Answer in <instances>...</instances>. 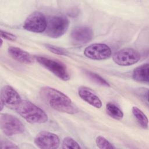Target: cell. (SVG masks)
I'll return each mask as SVG.
<instances>
[{
  "label": "cell",
  "instance_id": "obj_1",
  "mask_svg": "<svg viewBox=\"0 0 149 149\" xmlns=\"http://www.w3.org/2000/svg\"><path fill=\"white\" fill-rule=\"evenodd\" d=\"M39 94L41 100L56 111L69 114H74L79 111L68 96L55 88L43 87Z\"/></svg>",
  "mask_w": 149,
  "mask_h": 149
},
{
  "label": "cell",
  "instance_id": "obj_2",
  "mask_svg": "<svg viewBox=\"0 0 149 149\" xmlns=\"http://www.w3.org/2000/svg\"><path fill=\"white\" fill-rule=\"evenodd\" d=\"M16 111L30 123L41 124L48 120V116L42 109L27 100H22Z\"/></svg>",
  "mask_w": 149,
  "mask_h": 149
},
{
  "label": "cell",
  "instance_id": "obj_3",
  "mask_svg": "<svg viewBox=\"0 0 149 149\" xmlns=\"http://www.w3.org/2000/svg\"><path fill=\"white\" fill-rule=\"evenodd\" d=\"M69 26L68 19L63 16H54L47 20L45 31L47 36L56 38L62 36L67 31Z\"/></svg>",
  "mask_w": 149,
  "mask_h": 149
},
{
  "label": "cell",
  "instance_id": "obj_4",
  "mask_svg": "<svg viewBox=\"0 0 149 149\" xmlns=\"http://www.w3.org/2000/svg\"><path fill=\"white\" fill-rule=\"evenodd\" d=\"M35 59L41 65L60 79L63 81H67L70 79L68 69L61 62L41 56H36Z\"/></svg>",
  "mask_w": 149,
  "mask_h": 149
},
{
  "label": "cell",
  "instance_id": "obj_5",
  "mask_svg": "<svg viewBox=\"0 0 149 149\" xmlns=\"http://www.w3.org/2000/svg\"><path fill=\"white\" fill-rule=\"evenodd\" d=\"M0 126L2 132L8 136L21 134L24 131V126L15 116L2 113L0 117Z\"/></svg>",
  "mask_w": 149,
  "mask_h": 149
},
{
  "label": "cell",
  "instance_id": "obj_6",
  "mask_svg": "<svg viewBox=\"0 0 149 149\" xmlns=\"http://www.w3.org/2000/svg\"><path fill=\"white\" fill-rule=\"evenodd\" d=\"M140 59V54L130 48H125L116 52L113 56V62L118 65L127 66L136 63Z\"/></svg>",
  "mask_w": 149,
  "mask_h": 149
},
{
  "label": "cell",
  "instance_id": "obj_7",
  "mask_svg": "<svg viewBox=\"0 0 149 149\" xmlns=\"http://www.w3.org/2000/svg\"><path fill=\"white\" fill-rule=\"evenodd\" d=\"M47 20L42 13L34 12L26 19L23 24V28L33 33L44 32L47 27Z\"/></svg>",
  "mask_w": 149,
  "mask_h": 149
},
{
  "label": "cell",
  "instance_id": "obj_8",
  "mask_svg": "<svg viewBox=\"0 0 149 149\" xmlns=\"http://www.w3.org/2000/svg\"><path fill=\"white\" fill-rule=\"evenodd\" d=\"M112 51L109 47L105 44L95 43L87 47L84 51V55L93 60H104L111 56Z\"/></svg>",
  "mask_w": 149,
  "mask_h": 149
},
{
  "label": "cell",
  "instance_id": "obj_9",
  "mask_svg": "<svg viewBox=\"0 0 149 149\" xmlns=\"http://www.w3.org/2000/svg\"><path fill=\"white\" fill-rule=\"evenodd\" d=\"M34 143L40 148L55 149L59 147L60 140L55 133L47 131H41L36 135Z\"/></svg>",
  "mask_w": 149,
  "mask_h": 149
},
{
  "label": "cell",
  "instance_id": "obj_10",
  "mask_svg": "<svg viewBox=\"0 0 149 149\" xmlns=\"http://www.w3.org/2000/svg\"><path fill=\"white\" fill-rule=\"evenodd\" d=\"M0 100L3 102L5 106L15 110L22 101L17 92L8 85H5L1 88Z\"/></svg>",
  "mask_w": 149,
  "mask_h": 149
},
{
  "label": "cell",
  "instance_id": "obj_11",
  "mask_svg": "<svg viewBox=\"0 0 149 149\" xmlns=\"http://www.w3.org/2000/svg\"><path fill=\"white\" fill-rule=\"evenodd\" d=\"M70 37L75 44H84L88 43L93 38V32L87 26H78L73 29Z\"/></svg>",
  "mask_w": 149,
  "mask_h": 149
},
{
  "label": "cell",
  "instance_id": "obj_12",
  "mask_svg": "<svg viewBox=\"0 0 149 149\" xmlns=\"http://www.w3.org/2000/svg\"><path fill=\"white\" fill-rule=\"evenodd\" d=\"M78 94L82 100L94 107L100 108L102 107L101 101L90 88L84 86L80 87L78 89Z\"/></svg>",
  "mask_w": 149,
  "mask_h": 149
},
{
  "label": "cell",
  "instance_id": "obj_13",
  "mask_svg": "<svg viewBox=\"0 0 149 149\" xmlns=\"http://www.w3.org/2000/svg\"><path fill=\"white\" fill-rule=\"evenodd\" d=\"M9 55L15 60L24 64H31L34 62L33 56L26 51L16 47H10L8 49Z\"/></svg>",
  "mask_w": 149,
  "mask_h": 149
},
{
  "label": "cell",
  "instance_id": "obj_14",
  "mask_svg": "<svg viewBox=\"0 0 149 149\" xmlns=\"http://www.w3.org/2000/svg\"><path fill=\"white\" fill-rule=\"evenodd\" d=\"M148 72L149 65L148 63H144L134 69L132 73V77L136 81L148 83L149 81Z\"/></svg>",
  "mask_w": 149,
  "mask_h": 149
},
{
  "label": "cell",
  "instance_id": "obj_15",
  "mask_svg": "<svg viewBox=\"0 0 149 149\" xmlns=\"http://www.w3.org/2000/svg\"><path fill=\"white\" fill-rule=\"evenodd\" d=\"M132 113L141 127L147 129L148 120L146 115L137 107H133Z\"/></svg>",
  "mask_w": 149,
  "mask_h": 149
},
{
  "label": "cell",
  "instance_id": "obj_16",
  "mask_svg": "<svg viewBox=\"0 0 149 149\" xmlns=\"http://www.w3.org/2000/svg\"><path fill=\"white\" fill-rule=\"evenodd\" d=\"M106 109L108 114L115 119L120 120L123 117L122 111L118 106L112 102H108L107 104Z\"/></svg>",
  "mask_w": 149,
  "mask_h": 149
},
{
  "label": "cell",
  "instance_id": "obj_17",
  "mask_svg": "<svg viewBox=\"0 0 149 149\" xmlns=\"http://www.w3.org/2000/svg\"><path fill=\"white\" fill-rule=\"evenodd\" d=\"M85 74L91 81H94L97 84L105 86V87L110 86L109 83L107 81H106L104 78H102L101 76L98 75V74H96L94 72H92L91 71H88V70L85 71Z\"/></svg>",
  "mask_w": 149,
  "mask_h": 149
},
{
  "label": "cell",
  "instance_id": "obj_18",
  "mask_svg": "<svg viewBox=\"0 0 149 149\" xmlns=\"http://www.w3.org/2000/svg\"><path fill=\"white\" fill-rule=\"evenodd\" d=\"M62 148L63 149H79L80 148V146L79 143L70 137H66L64 138L62 141Z\"/></svg>",
  "mask_w": 149,
  "mask_h": 149
},
{
  "label": "cell",
  "instance_id": "obj_19",
  "mask_svg": "<svg viewBox=\"0 0 149 149\" xmlns=\"http://www.w3.org/2000/svg\"><path fill=\"white\" fill-rule=\"evenodd\" d=\"M95 143L97 147L100 149H113L115 147L105 138L102 136H98L96 138Z\"/></svg>",
  "mask_w": 149,
  "mask_h": 149
},
{
  "label": "cell",
  "instance_id": "obj_20",
  "mask_svg": "<svg viewBox=\"0 0 149 149\" xmlns=\"http://www.w3.org/2000/svg\"><path fill=\"white\" fill-rule=\"evenodd\" d=\"M46 48L55 54L61 55H65L66 54V51H65L62 48H61L52 45H48V44L46 45Z\"/></svg>",
  "mask_w": 149,
  "mask_h": 149
},
{
  "label": "cell",
  "instance_id": "obj_21",
  "mask_svg": "<svg viewBox=\"0 0 149 149\" xmlns=\"http://www.w3.org/2000/svg\"><path fill=\"white\" fill-rule=\"evenodd\" d=\"M1 37L2 38H5L9 41H15L17 38L15 34L7 32L6 31H3L2 30H1Z\"/></svg>",
  "mask_w": 149,
  "mask_h": 149
},
{
  "label": "cell",
  "instance_id": "obj_22",
  "mask_svg": "<svg viewBox=\"0 0 149 149\" xmlns=\"http://www.w3.org/2000/svg\"><path fill=\"white\" fill-rule=\"evenodd\" d=\"M1 148L2 149H9V148H18L19 147L15 144L9 141H1Z\"/></svg>",
  "mask_w": 149,
  "mask_h": 149
},
{
  "label": "cell",
  "instance_id": "obj_23",
  "mask_svg": "<svg viewBox=\"0 0 149 149\" xmlns=\"http://www.w3.org/2000/svg\"><path fill=\"white\" fill-rule=\"evenodd\" d=\"M5 106V104H4L3 102L2 101L0 100V107H1V111H2V110L3 109V107H4Z\"/></svg>",
  "mask_w": 149,
  "mask_h": 149
},
{
  "label": "cell",
  "instance_id": "obj_24",
  "mask_svg": "<svg viewBox=\"0 0 149 149\" xmlns=\"http://www.w3.org/2000/svg\"><path fill=\"white\" fill-rule=\"evenodd\" d=\"M2 43H3V40H2V38H1V47H2Z\"/></svg>",
  "mask_w": 149,
  "mask_h": 149
}]
</instances>
